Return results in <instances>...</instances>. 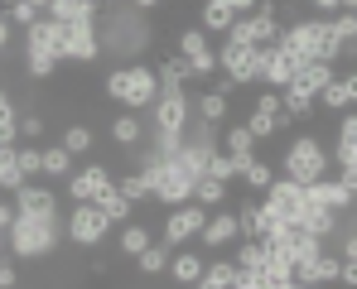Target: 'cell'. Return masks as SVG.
<instances>
[{
	"label": "cell",
	"mask_w": 357,
	"mask_h": 289,
	"mask_svg": "<svg viewBox=\"0 0 357 289\" xmlns=\"http://www.w3.org/2000/svg\"><path fill=\"white\" fill-rule=\"evenodd\" d=\"M328 169H333V155L314 130H299L280 155V173L295 178V183H319V178H328Z\"/></svg>",
	"instance_id": "277c9868"
},
{
	"label": "cell",
	"mask_w": 357,
	"mask_h": 289,
	"mask_svg": "<svg viewBox=\"0 0 357 289\" xmlns=\"http://www.w3.org/2000/svg\"><path fill=\"white\" fill-rule=\"evenodd\" d=\"M227 198H232V183H222V178H213V173H203V178H198V188H193V203H198V208H208V212L227 208Z\"/></svg>",
	"instance_id": "cb8c5ba5"
},
{
	"label": "cell",
	"mask_w": 357,
	"mask_h": 289,
	"mask_svg": "<svg viewBox=\"0 0 357 289\" xmlns=\"http://www.w3.org/2000/svg\"><path fill=\"white\" fill-rule=\"evenodd\" d=\"M15 159H20V173L29 183L44 178V145H15Z\"/></svg>",
	"instance_id": "74e56055"
},
{
	"label": "cell",
	"mask_w": 357,
	"mask_h": 289,
	"mask_svg": "<svg viewBox=\"0 0 357 289\" xmlns=\"http://www.w3.org/2000/svg\"><path fill=\"white\" fill-rule=\"evenodd\" d=\"M353 227H357V222H353Z\"/></svg>",
	"instance_id": "9f6ffc18"
},
{
	"label": "cell",
	"mask_w": 357,
	"mask_h": 289,
	"mask_svg": "<svg viewBox=\"0 0 357 289\" xmlns=\"http://www.w3.org/2000/svg\"><path fill=\"white\" fill-rule=\"evenodd\" d=\"M319 111H328V116H343V111H353V97H348V82H343V72L319 92Z\"/></svg>",
	"instance_id": "f1b7e54d"
},
{
	"label": "cell",
	"mask_w": 357,
	"mask_h": 289,
	"mask_svg": "<svg viewBox=\"0 0 357 289\" xmlns=\"http://www.w3.org/2000/svg\"><path fill=\"white\" fill-rule=\"evenodd\" d=\"M232 212H237L241 241H266V236H271V227H275V217L266 212V203H261L256 193H246V198H241V203L232 208Z\"/></svg>",
	"instance_id": "7c38bea8"
},
{
	"label": "cell",
	"mask_w": 357,
	"mask_h": 289,
	"mask_svg": "<svg viewBox=\"0 0 357 289\" xmlns=\"http://www.w3.org/2000/svg\"><path fill=\"white\" fill-rule=\"evenodd\" d=\"M49 135V120H44V111H20V145H39Z\"/></svg>",
	"instance_id": "8d00e7d4"
},
{
	"label": "cell",
	"mask_w": 357,
	"mask_h": 289,
	"mask_svg": "<svg viewBox=\"0 0 357 289\" xmlns=\"http://www.w3.org/2000/svg\"><path fill=\"white\" fill-rule=\"evenodd\" d=\"M299 72V58L280 54V49H271V63H266V72H261V87H271V92H285L290 82H295Z\"/></svg>",
	"instance_id": "ffe728a7"
},
{
	"label": "cell",
	"mask_w": 357,
	"mask_h": 289,
	"mask_svg": "<svg viewBox=\"0 0 357 289\" xmlns=\"http://www.w3.org/2000/svg\"><path fill=\"white\" fill-rule=\"evenodd\" d=\"M343 10H348V15H357V0H343Z\"/></svg>",
	"instance_id": "f5cc1de1"
},
{
	"label": "cell",
	"mask_w": 357,
	"mask_h": 289,
	"mask_svg": "<svg viewBox=\"0 0 357 289\" xmlns=\"http://www.w3.org/2000/svg\"><path fill=\"white\" fill-rule=\"evenodd\" d=\"M102 92L126 111H150L160 102V72L150 63H121L102 77Z\"/></svg>",
	"instance_id": "7a4b0ae2"
},
{
	"label": "cell",
	"mask_w": 357,
	"mask_h": 289,
	"mask_svg": "<svg viewBox=\"0 0 357 289\" xmlns=\"http://www.w3.org/2000/svg\"><path fill=\"white\" fill-rule=\"evenodd\" d=\"M112 188H116V169L112 164H82V169H73V178L63 183L68 203H97Z\"/></svg>",
	"instance_id": "52a82bcc"
},
{
	"label": "cell",
	"mask_w": 357,
	"mask_h": 289,
	"mask_svg": "<svg viewBox=\"0 0 357 289\" xmlns=\"http://www.w3.org/2000/svg\"><path fill=\"white\" fill-rule=\"evenodd\" d=\"M271 183H275V164H266L261 155H256V159H251V164L241 169V188H246V193H256V198H261V193H266Z\"/></svg>",
	"instance_id": "f546056e"
},
{
	"label": "cell",
	"mask_w": 357,
	"mask_h": 289,
	"mask_svg": "<svg viewBox=\"0 0 357 289\" xmlns=\"http://www.w3.org/2000/svg\"><path fill=\"white\" fill-rule=\"evenodd\" d=\"M10 39H15V24H10V15H0V58L10 54Z\"/></svg>",
	"instance_id": "c3c4849f"
},
{
	"label": "cell",
	"mask_w": 357,
	"mask_h": 289,
	"mask_svg": "<svg viewBox=\"0 0 357 289\" xmlns=\"http://www.w3.org/2000/svg\"><path fill=\"white\" fill-rule=\"evenodd\" d=\"M0 256H5V231H0Z\"/></svg>",
	"instance_id": "db71d44e"
},
{
	"label": "cell",
	"mask_w": 357,
	"mask_h": 289,
	"mask_svg": "<svg viewBox=\"0 0 357 289\" xmlns=\"http://www.w3.org/2000/svg\"><path fill=\"white\" fill-rule=\"evenodd\" d=\"M44 178H73V155L63 145H44Z\"/></svg>",
	"instance_id": "d590c367"
},
{
	"label": "cell",
	"mask_w": 357,
	"mask_h": 289,
	"mask_svg": "<svg viewBox=\"0 0 357 289\" xmlns=\"http://www.w3.org/2000/svg\"><path fill=\"white\" fill-rule=\"evenodd\" d=\"M20 111H24V107H20ZM20 111L0 116V145H5V150H15V145H20Z\"/></svg>",
	"instance_id": "b9f144b4"
},
{
	"label": "cell",
	"mask_w": 357,
	"mask_h": 289,
	"mask_svg": "<svg viewBox=\"0 0 357 289\" xmlns=\"http://www.w3.org/2000/svg\"><path fill=\"white\" fill-rule=\"evenodd\" d=\"M208 173H213V178H222V183H237V164H232V155H227V150H218V155L208 159Z\"/></svg>",
	"instance_id": "60d3db41"
},
{
	"label": "cell",
	"mask_w": 357,
	"mask_h": 289,
	"mask_svg": "<svg viewBox=\"0 0 357 289\" xmlns=\"http://www.w3.org/2000/svg\"><path fill=\"white\" fill-rule=\"evenodd\" d=\"M116 246H121V256H126V260H135L145 246H155V231H150V222H126L121 236H116Z\"/></svg>",
	"instance_id": "484cf974"
},
{
	"label": "cell",
	"mask_w": 357,
	"mask_h": 289,
	"mask_svg": "<svg viewBox=\"0 0 357 289\" xmlns=\"http://www.w3.org/2000/svg\"><path fill=\"white\" fill-rule=\"evenodd\" d=\"M338 183L348 188V198L357 203V169H338Z\"/></svg>",
	"instance_id": "f907efd6"
},
{
	"label": "cell",
	"mask_w": 357,
	"mask_h": 289,
	"mask_svg": "<svg viewBox=\"0 0 357 289\" xmlns=\"http://www.w3.org/2000/svg\"><path fill=\"white\" fill-rule=\"evenodd\" d=\"M24 183H29V178L20 173V159H15V150H5V145H0V193H5V198H15Z\"/></svg>",
	"instance_id": "1f68e13d"
},
{
	"label": "cell",
	"mask_w": 357,
	"mask_h": 289,
	"mask_svg": "<svg viewBox=\"0 0 357 289\" xmlns=\"http://www.w3.org/2000/svg\"><path fill=\"white\" fill-rule=\"evenodd\" d=\"M333 77H338V68H333V63L309 58V63H299V72H295V82H290V92H304V97H314V102H319V92H324Z\"/></svg>",
	"instance_id": "e0dca14e"
},
{
	"label": "cell",
	"mask_w": 357,
	"mask_h": 289,
	"mask_svg": "<svg viewBox=\"0 0 357 289\" xmlns=\"http://www.w3.org/2000/svg\"><path fill=\"white\" fill-rule=\"evenodd\" d=\"M116 188H121V198H130L135 208H140V203H155V193H150V183H145V173H135V169L116 173Z\"/></svg>",
	"instance_id": "e575fe53"
},
{
	"label": "cell",
	"mask_w": 357,
	"mask_h": 289,
	"mask_svg": "<svg viewBox=\"0 0 357 289\" xmlns=\"http://www.w3.org/2000/svg\"><path fill=\"white\" fill-rule=\"evenodd\" d=\"M15 212L20 217H59V193L44 183H24L15 193Z\"/></svg>",
	"instance_id": "9a60e30c"
},
{
	"label": "cell",
	"mask_w": 357,
	"mask_h": 289,
	"mask_svg": "<svg viewBox=\"0 0 357 289\" xmlns=\"http://www.w3.org/2000/svg\"><path fill=\"white\" fill-rule=\"evenodd\" d=\"M232 260H237V270H266V260H271V251H266V241H237V251H232Z\"/></svg>",
	"instance_id": "d6a6232c"
},
{
	"label": "cell",
	"mask_w": 357,
	"mask_h": 289,
	"mask_svg": "<svg viewBox=\"0 0 357 289\" xmlns=\"http://www.w3.org/2000/svg\"><path fill=\"white\" fill-rule=\"evenodd\" d=\"M63 241V217H20L15 212V227L5 231V251L15 260H49Z\"/></svg>",
	"instance_id": "3957f363"
},
{
	"label": "cell",
	"mask_w": 357,
	"mask_h": 289,
	"mask_svg": "<svg viewBox=\"0 0 357 289\" xmlns=\"http://www.w3.org/2000/svg\"><path fill=\"white\" fill-rule=\"evenodd\" d=\"M304 5H309V10H314V15H324V19H328V15H338V10H343V0H304Z\"/></svg>",
	"instance_id": "f6af8a7d"
},
{
	"label": "cell",
	"mask_w": 357,
	"mask_h": 289,
	"mask_svg": "<svg viewBox=\"0 0 357 289\" xmlns=\"http://www.w3.org/2000/svg\"><path fill=\"white\" fill-rule=\"evenodd\" d=\"M0 289H20V260L10 251L0 256Z\"/></svg>",
	"instance_id": "7bdbcfd3"
},
{
	"label": "cell",
	"mask_w": 357,
	"mask_h": 289,
	"mask_svg": "<svg viewBox=\"0 0 357 289\" xmlns=\"http://www.w3.org/2000/svg\"><path fill=\"white\" fill-rule=\"evenodd\" d=\"M333 164L338 169H357V111L338 116V135H333Z\"/></svg>",
	"instance_id": "ac0fdd59"
},
{
	"label": "cell",
	"mask_w": 357,
	"mask_h": 289,
	"mask_svg": "<svg viewBox=\"0 0 357 289\" xmlns=\"http://www.w3.org/2000/svg\"><path fill=\"white\" fill-rule=\"evenodd\" d=\"M333 251H338L343 260H357V231H343V236L333 241Z\"/></svg>",
	"instance_id": "ee69618b"
},
{
	"label": "cell",
	"mask_w": 357,
	"mask_h": 289,
	"mask_svg": "<svg viewBox=\"0 0 357 289\" xmlns=\"http://www.w3.org/2000/svg\"><path fill=\"white\" fill-rule=\"evenodd\" d=\"M208 49H213V39H208L198 24H188V29H178V34H174V54H183L188 63H193L198 54H208Z\"/></svg>",
	"instance_id": "836d02e7"
},
{
	"label": "cell",
	"mask_w": 357,
	"mask_h": 289,
	"mask_svg": "<svg viewBox=\"0 0 357 289\" xmlns=\"http://www.w3.org/2000/svg\"><path fill=\"white\" fill-rule=\"evenodd\" d=\"M10 227H15V198L0 193V231H10Z\"/></svg>",
	"instance_id": "bcb514c9"
},
{
	"label": "cell",
	"mask_w": 357,
	"mask_h": 289,
	"mask_svg": "<svg viewBox=\"0 0 357 289\" xmlns=\"http://www.w3.org/2000/svg\"><path fill=\"white\" fill-rule=\"evenodd\" d=\"M275 49V44H271ZM271 49H251L237 39H218V68L237 82V87H261V72L271 63Z\"/></svg>",
	"instance_id": "5b68a950"
},
{
	"label": "cell",
	"mask_w": 357,
	"mask_h": 289,
	"mask_svg": "<svg viewBox=\"0 0 357 289\" xmlns=\"http://www.w3.org/2000/svg\"><path fill=\"white\" fill-rule=\"evenodd\" d=\"M97 208H102V217H107L112 227H126V222H130V212H135V203H130V198H121V188L102 193V198H97Z\"/></svg>",
	"instance_id": "4dcf8cb0"
},
{
	"label": "cell",
	"mask_w": 357,
	"mask_h": 289,
	"mask_svg": "<svg viewBox=\"0 0 357 289\" xmlns=\"http://www.w3.org/2000/svg\"><path fill=\"white\" fill-rule=\"evenodd\" d=\"M5 15H10V24H15L20 34H24L29 24H39V19H44V10H39V5H29V0H5Z\"/></svg>",
	"instance_id": "f35d334b"
},
{
	"label": "cell",
	"mask_w": 357,
	"mask_h": 289,
	"mask_svg": "<svg viewBox=\"0 0 357 289\" xmlns=\"http://www.w3.org/2000/svg\"><path fill=\"white\" fill-rule=\"evenodd\" d=\"M59 145L77 159V155H92V145H97V130L87 125V120H73V125H63V135H59Z\"/></svg>",
	"instance_id": "4316f807"
},
{
	"label": "cell",
	"mask_w": 357,
	"mask_h": 289,
	"mask_svg": "<svg viewBox=\"0 0 357 289\" xmlns=\"http://www.w3.org/2000/svg\"><path fill=\"white\" fill-rule=\"evenodd\" d=\"M338 285H343V289H357V260H343V270H338Z\"/></svg>",
	"instance_id": "681fc988"
},
{
	"label": "cell",
	"mask_w": 357,
	"mask_h": 289,
	"mask_svg": "<svg viewBox=\"0 0 357 289\" xmlns=\"http://www.w3.org/2000/svg\"><path fill=\"white\" fill-rule=\"evenodd\" d=\"M261 203H266V212H271L275 222H299V212H304V183L275 173V183L261 193Z\"/></svg>",
	"instance_id": "9c48e42d"
},
{
	"label": "cell",
	"mask_w": 357,
	"mask_h": 289,
	"mask_svg": "<svg viewBox=\"0 0 357 289\" xmlns=\"http://www.w3.org/2000/svg\"><path fill=\"white\" fill-rule=\"evenodd\" d=\"M97 39H102V58H112L116 68L121 63H145V49L155 44V24L135 5H102Z\"/></svg>",
	"instance_id": "6da1fadb"
},
{
	"label": "cell",
	"mask_w": 357,
	"mask_h": 289,
	"mask_svg": "<svg viewBox=\"0 0 357 289\" xmlns=\"http://www.w3.org/2000/svg\"><path fill=\"white\" fill-rule=\"evenodd\" d=\"M232 24H237V15H232L227 5L203 0V10H198V29H203L208 39H213V34H218V39H227V34H232Z\"/></svg>",
	"instance_id": "44dd1931"
},
{
	"label": "cell",
	"mask_w": 357,
	"mask_h": 289,
	"mask_svg": "<svg viewBox=\"0 0 357 289\" xmlns=\"http://www.w3.org/2000/svg\"><path fill=\"white\" fill-rule=\"evenodd\" d=\"M198 241H203V251H222V246H232V241H241L237 212H227V208L208 212V222H203V231H198Z\"/></svg>",
	"instance_id": "4fadbf2b"
},
{
	"label": "cell",
	"mask_w": 357,
	"mask_h": 289,
	"mask_svg": "<svg viewBox=\"0 0 357 289\" xmlns=\"http://www.w3.org/2000/svg\"><path fill=\"white\" fill-rule=\"evenodd\" d=\"M169 256H174V251H169L165 241H155V246H145V251L135 256V270H140L145 280H155V275H165V270H169Z\"/></svg>",
	"instance_id": "83f0119b"
},
{
	"label": "cell",
	"mask_w": 357,
	"mask_h": 289,
	"mask_svg": "<svg viewBox=\"0 0 357 289\" xmlns=\"http://www.w3.org/2000/svg\"><path fill=\"white\" fill-rule=\"evenodd\" d=\"M203 270H208V256H203V251H188V246H178L174 256H169V270H165V275H169L178 289H193L198 280H203Z\"/></svg>",
	"instance_id": "2e32d148"
},
{
	"label": "cell",
	"mask_w": 357,
	"mask_h": 289,
	"mask_svg": "<svg viewBox=\"0 0 357 289\" xmlns=\"http://www.w3.org/2000/svg\"><path fill=\"white\" fill-rule=\"evenodd\" d=\"M193 116H198V120H208V125H227L232 102H227L222 92H213V87H208V92H198V97H193Z\"/></svg>",
	"instance_id": "603a6c76"
},
{
	"label": "cell",
	"mask_w": 357,
	"mask_h": 289,
	"mask_svg": "<svg viewBox=\"0 0 357 289\" xmlns=\"http://www.w3.org/2000/svg\"><path fill=\"white\" fill-rule=\"evenodd\" d=\"M241 125H246V130H251V140H275V135H280V130H275V116L256 111V107H251V116H246V120H241Z\"/></svg>",
	"instance_id": "ab89813d"
},
{
	"label": "cell",
	"mask_w": 357,
	"mask_h": 289,
	"mask_svg": "<svg viewBox=\"0 0 357 289\" xmlns=\"http://www.w3.org/2000/svg\"><path fill=\"white\" fill-rule=\"evenodd\" d=\"M24 54H44V58H54V63H63V24H54L49 15L39 24H29L24 29Z\"/></svg>",
	"instance_id": "5bb4252c"
},
{
	"label": "cell",
	"mask_w": 357,
	"mask_h": 289,
	"mask_svg": "<svg viewBox=\"0 0 357 289\" xmlns=\"http://www.w3.org/2000/svg\"><path fill=\"white\" fill-rule=\"evenodd\" d=\"M218 5H227V10H232V15H256V5H261V0H218Z\"/></svg>",
	"instance_id": "7dc6e473"
},
{
	"label": "cell",
	"mask_w": 357,
	"mask_h": 289,
	"mask_svg": "<svg viewBox=\"0 0 357 289\" xmlns=\"http://www.w3.org/2000/svg\"><path fill=\"white\" fill-rule=\"evenodd\" d=\"M107 140L116 145L121 155H130V150H140V145H150V120L140 111H116L107 120Z\"/></svg>",
	"instance_id": "30bf717a"
},
{
	"label": "cell",
	"mask_w": 357,
	"mask_h": 289,
	"mask_svg": "<svg viewBox=\"0 0 357 289\" xmlns=\"http://www.w3.org/2000/svg\"><path fill=\"white\" fill-rule=\"evenodd\" d=\"M126 5H135V10H145V15H150V10H160L165 0H126Z\"/></svg>",
	"instance_id": "816d5d0a"
},
{
	"label": "cell",
	"mask_w": 357,
	"mask_h": 289,
	"mask_svg": "<svg viewBox=\"0 0 357 289\" xmlns=\"http://www.w3.org/2000/svg\"><path fill=\"white\" fill-rule=\"evenodd\" d=\"M102 58V39L97 24H63V63H97Z\"/></svg>",
	"instance_id": "8fae6325"
},
{
	"label": "cell",
	"mask_w": 357,
	"mask_h": 289,
	"mask_svg": "<svg viewBox=\"0 0 357 289\" xmlns=\"http://www.w3.org/2000/svg\"><path fill=\"white\" fill-rule=\"evenodd\" d=\"M0 15H5V0H0Z\"/></svg>",
	"instance_id": "11a10c76"
},
{
	"label": "cell",
	"mask_w": 357,
	"mask_h": 289,
	"mask_svg": "<svg viewBox=\"0 0 357 289\" xmlns=\"http://www.w3.org/2000/svg\"><path fill=\"white\" fill-rule=\"evenodd\" d=\"M107 231H112V222L102 217L97 203H73L68 217H63V236H68V246H77V251H97V246L107 241Z\"/></svg>",
	"instance_id": "8992f818"
},
{
	"label": "cell",
	"mask_w": 357,
	"mask_h": 289,
	"mask_svg": "<svg viewBox=\"0 0 357 289\" xmlns=\"http://www.w3.org/2000/svg\"><path fill=\"white\" fill-rule=\"evenodd\" d=\"M193 289H237V260H232V256H218V260H208L203 280H198Z\"/></svg>",
	"instance_id": "d4e9b609"
},
{
	"label": "cell",
	"mask_w": 357,
	"mask_h": 289,
	"mask_svg": "<svg viewBox=\"0 0 357 289\" xmlns=\"http://www.w3.org/2000/svg\"><path fill=\"white\" fill-rule=\"evenodd\" d=\"M222 150L232 155V164H237V178H241V169L256 159V140H251V130H246V125H227V135H222Z\"/></svg>",
	"instance_id": "7402d4cb"
},
{
	"label": "cell",
	"mask_w": 357,
	"mask_h": 289,
	"mask_svg": "<svg viewBox=\"0 0 357 289\" xmlns=\"http://www.w3.org/2000/svg\"><path fill=\"white\" fill-rule=\"evenodd\" d=\"M208 222V208H198V203H183V208H169L165 212V231H160V241L178 251V246H188V241H198V231Z\"/></svg>",
	"instance_id": "ba28073f"
},
{
	"label": "cell",
	"mask_w": 357,
	"mask_h": 289,
	"mask_svg": "<svg viewBox=\"0 0 357 289\" xmlns=\"http://www.w3.org/2000/svg\"><path fill=\"white\" fill-rule=\"evenodd\" d=\"M44 15H49L54 24H97V19H102V5H97V0H54Z\"/></svg>",
	"instance_id": "d6986e66"
}]
</instances>
